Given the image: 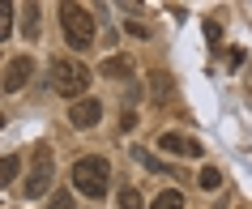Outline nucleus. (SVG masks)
<instances>
[{"instance_id": "obj_12", "label": "nucleus", "mask_w": 252, "mask_h": 209, "mask_svg": "<svg viewBox=\"0 0 252 209\" xmlns=\"http://www.w3.org/2000/svg\"><path fill=\"white\" fill-rule=\"evenodd\" d=\"M47 209H73V192H68V188H56V196L47 201Z\"/></svg>"}, {"instance_id": "obj_16", "label": "nucleus", "mask_w": 252, "mask_h": 209, "mask_svg": "<svg viewBox=\"0 0 252 209\" xmlns=\"http://www.w3.org/2000/svg\"><path fill=\"white\" fill-rule=\"evenodd\" d=\"M205 39L218 43V39H222V26H218V22H205Z\"/></svg>"}, {"instance_id": "obj_5", "label": "nucleus", "mask_w": 252, "mask_h": 209, "mask_svg": "<svg viewBox=\"0 0 252 209\" xmlns=\"http://www.w3.org/2000/svg\"><path fill=\"white\" fill-rule=\"evenodd\" d=\"M30 73H34V60H30V56H17L13 64L4 68V81H0V90H4V94H17V90L30 81Z\"/></svg>"}, {"instance_id": "obj_6", "label": "nucleus", "mask_w": 252, "mask_h": 209, "mask_svg": "<svg viewBox=\"0 0 252 209\" xmlns=\"http://www.w3.org/2000/svg\"><path fill=\"white\" fill-rule=\"evenodd\" d=\"M68 119H73V128H94L103 119V103L98 98H77L73 111H68Z\"/></svg>"}, {"instance_id": "obj_11", "label": "nucleus", "mask_w": 252, "mask_h": 209, "mask_svg": "<svg viewBox=\"0 0 252 209\" xmlns=\"http://www.w3.org/2000/svg\"><path fill=\"white\" fill-rule=\"evenodd\" d=\"M9 34H13V4H9V0H0V43L9 39Z\"/></svg>"}, {"instance_id": "obj_8", "label": "nucleus", "mask_w": 252, "mask_h": 209, "mask_svg": "<svg viewBox=\"0 0 252 209\" xmlns=\"http://www.w3.org/2000/svg\"><path fill=\"white\" fill-rule=\"evenodd\" d=\"M150 209H184V192H180V188H162Z\"/></svg>"}, {"instance_id": "obj_7", "label": "nucleus", "mask_w": 252, "mask_h": 209, "mask_svg": "<svg viewBox=\"0 0 252 209\" xmlns=\"http://www.w3.org/2000/svg\"><path fill=\"white\" fill-rule=\"evenodd\" d=\"M158 149H167V154H180V158L201 154V145H197V141H188V137H180V132H162V137H158Z\"/></svg>"}, {"instance_id": "obj_18", "label": "nucleus", "mask_w": 252, "mask_h": 209, "mask_svg": "<svg viewBox=\"0 0 252 209\" xmlns=\"http://www.w3.org/2000/svg\"><path fill=\"white\" fill-rule=\"evenodd\" d=\"M0 128H4V116H0Z\"/></svg>"}, {"instance_id": "obj_13", "label": "nucleus", "mask_w": 252, "mask_h": 209, "mask_svg": "<svg viewBox=\"0 0 252 209\" xmlns=\"http://www.w3.org/2000/svg\"><path fill=\"white\" fill-rule=\"evenodd\" d=\"M120 209H141V192L137 188H124L120 192Z\"/></svg>"}, {"instance_id": "obj_14", "label": "nucleus", "mask_w": 252, "mask_h": 209, "mask_svg": "<svg viewBox=\"0 0 252 209\" xmlns=\"http://www.w3.org/2000/svg\"><path fill=\"white\" fill-rule=\"evenodd\" d=\"M218 183H222V175H218L214 167H205V171H201V188H205V192H214Z\"/></svg>"}, {"instance_id": "obj_17", "label": "nucleus", "mask_w": 252, "mask_h": 209, "mask_svg": "<svg viewBox=\"0 0 252 209\" xmlns=\"http://www.w3.org/2000/svg\"><path fill=\"white\" fill-rule=\"evenodd\" d=\"M244 64V47H231V56H226V68H239Z\"/></svg>"}, {"instance_id": "obj_2", "label": "nucleus", "mask_w": 252, "mask_h": 209, "mask_svg": "<svg viewBox=\"0 0 252 209\" xmlns=\"http://www.w3.org/2000/svg\"><path fill=\"white\" fill-rule=\"evenodd\" d=\"M60 26H64V39H68V47H77V52H86L94 43V17H90V9H81V4H60Z\"/></svg>"}, {"instance_id": "obj_15", "label": "nucleus", "mask_w": 252, "mask_h": 209, "mask_svg": "<svg viewBox=\"0 0 252 209\" xmlns=\"http://www.w3.org/2000/svg\"><path fill=\"white\" fill-rule=\"evenodd\" d=\"M26 34H39V4H26Z\"/></svg>"}, {"instance_id": "obj_1", "label": "nucleus", "mask_w": 252, "mask_h": 209, "mask_svg": "<svg viewBox=\"0 0 252 209\" xmlns=\"http://www.w3.org/2000/svg\"><path fill=\"white\" fill-rule=\"evenodd\" d=\"M73 188H77L81 196H90V201L107 196V188H111V167H107V158H98V154L77 158V162H73Z\"/></svg>"}, {"instance_id": "obj_10", "label": "nucleus", "mask_w": 252, "mask_h": 209, "mask_svg": "<svg viewBox=\"0 0 252 209\" xmlns=\"http://www.w3.org/2000/svg\"><path fill=\"white\" fill-rule=\"evenodd\" d=\"M103 73L107 77H128L133 73V60L128 56H111V60H103Z\"/></svg>"}, {"instance_id": "obj_3", "label": "nucleus", "mask_w": 252, "mask_h": 209, "mask_svg": "<svg viewBox=\"0 0 252 209\" xmlns=\"http://www.w3.org/2000/svg\"><path fill=\"white\" fill-rule=\"evenodd\" d=\"M52 90L64 94V98H81L90 90V68L81 60H56L52 64Z\"/></svg>"}, {"instance_id": "obj_4", "label": "nucleus", "mask_w": 252, "mask_h": 209, "mask_svg": "<svg viewBox=\"0 0 252 209\" xmlns=\"http://www.w3.org/2000/svg\"><path fill=\"white\" fill-rule=\"evenodd\" d=\"M52 179H56L52 149H34V158H30V171H26V179H22V196H26V201H39V196H47Z\"/></svg>"}, {"instance_id": "obj_9", "label": "nucleus", "mask_w": 252, "mask_h": 209, "mask_svg": "<svg viewBox=\"0 0 252 209\" xmlns=\"http://www.w3.org/2000/svg\"><path fill=\"white\" fill-rule=\"evenodd\" d=\"M17 171H22V158H17V154H4V158H0V188H9V183L17 179Z\"/></svg>"}]
</instances>
